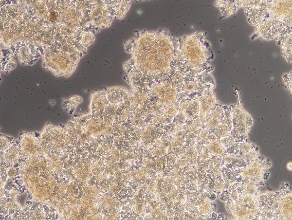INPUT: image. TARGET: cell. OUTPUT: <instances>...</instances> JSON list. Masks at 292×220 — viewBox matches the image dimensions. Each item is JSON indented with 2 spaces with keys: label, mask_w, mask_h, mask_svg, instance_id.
<instances>
[{
  "label": "cell",
  "mask_w": 292,
  "mask_h": 220,
  "mask_svg": "<svg viewBox=\"0 0 292 220\" xmlns=\"http://www.w3.org/2000/svg\"><path fill=\"white\" fill-rule=\"evenodd\" d=\"M129 6L130 1H119V5L116 13L117 17L119 19L123 18L129 9Z\"/></svg>",
  "instance_id": "obj_2"
},
{
  "label": "cell",
  "mask_w": 292,
  "mask_h": 220,
  "mask_svg": "<svg viewBox=\"0 0 292 220\" xmlns=\"http://www.w3.org/2000/svg\"><path fill=\"white\" fill-rule=\"evenodd\" d=\"M172 45L168 37L159 33L147 32L140 36L134 46L137 64L148 72L162 71L171 57Z\"/></svg>",
  "instance_id": "obj_1"
}]
</instances>
